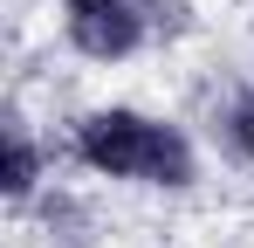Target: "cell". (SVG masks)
<instances>
[{
  "label": "cell",
  "instance_id": "1",
  "mask_svg": "<svg viewBox=\"0 0 254 248\" xmlns=\"http://www.w3.org/2000/svg\"><path fill=\"white\" fill-rule=\"evenodd\" d=\"M69 152L89 165L96 179H124V186H158V193H186L199 179V152L179 124L130 111V104H103L69 124Z\"/></svg>",
  "mask_w": 254,
  "mask_h": 248
},
{
  "label": "cell",
  "instance_id": "2",
  "mask_svg": "<svg viewBox=\"0 0 254 248\" xmlns=\"http://www.w3.org/2000/svg\"><path fill=\"white\" fill-rule=\"evenodd\" d=\"M62 35L89 62H124L151 35V7L144 0H62Z\"/></svg>",
  "mask_w": 254,
  "mask_h": 248
},
{
  "label": "cell",
  "instance_id": "3",
  "mask_svg": "<svg viewBox=\"0 0 254 248\" xmlns=\"http://www.w3.org/2000/svg\"><path fill=\"white\" fill-rule=\"evenodd\" d=\"M213 138H220V152H227V159L254 165V83L220 90V104H213Z\"/></svg>",
  "mask_w": 254,
  "mask_h": 248
},
{
  "label": "cell",
  "instance_id": "4",
  "mask_svg": "<svg viewBox=\"0 0 254 248\" xmlns=\"http://www.w3.org/2000/svg\"><path fill=\"white\" fill-rule=\"evenodd\" d=\"M0 186H7V200H28L42 186V152L21 118H7V131H0Z\"/></svg>",
  "mask_w": 254,
  "mask_h": 248
}]
</instances>
